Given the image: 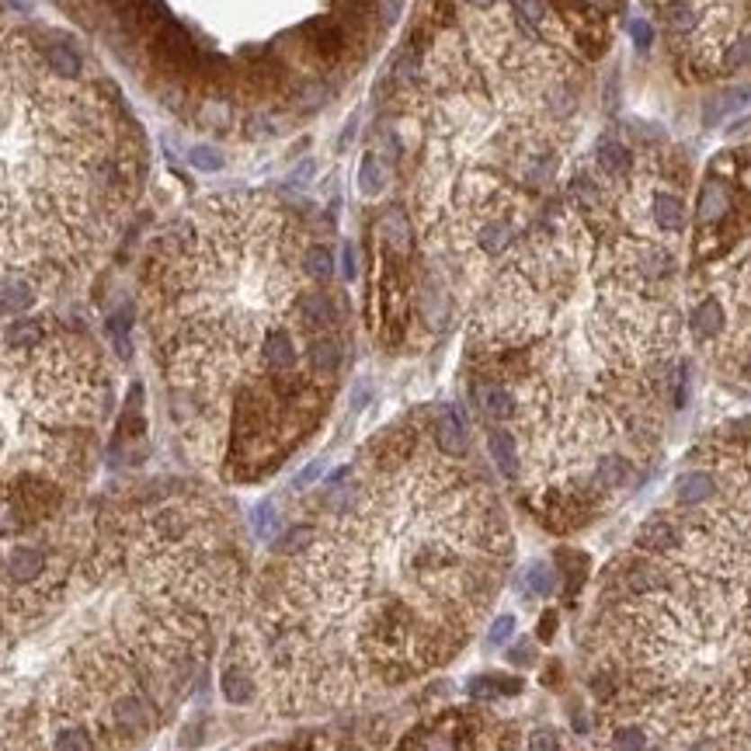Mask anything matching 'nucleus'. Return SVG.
Wrapping results in <instances>:
<instances>
[{
  "instance_id": "1",
  "label": "nucleus",
  "mask_w": 751,
  "mask_h": 751,
  "mask_svg": "<svg viewBox=\"0 0 751 751\" xmlns=\"http://www.w3.org/2000/svg\"><path fill=\"white\" fill-rule=\"evenodd\" d=\"M139 182V132L108 94L49 63H0V285L80 264Z\"/></svg>"
},
{
  "instance_id": "2",
  "label": "nucleus",
  "mask_w": 751,
  "mask_h": 751,
  "mask_svg": "<svg viewBox=\"0 0 751 751\" xmlns=\"http://www.w3.org/2000/svg\"><path fill=\"white\" fill-rule=\"evenodd\" d=\"M303 251L292 216L255 192L206 199L156 240L150 317L178 415L195 421L261 369L264 337L296 320Z\"/></svg>"
},
{
  "instance_id": "3",
  "label": "nucleus",
  "mask_w": 751,
  "mask_h": 751,
  "mask_svg": "<svg viewBox=\"0 0 751 751\" xmlns=\"http://www.w3.org/2000/svg\"><path fill=\"white\" fill-rule=\"evenodd\" d=\"M154 59L167 74H188L199 67V49L192 46V39L184 35L182 25L164 22L154 35Z\"/></svg>"
},
{
  "instance_id": "4",
  "label": "nucleus",
  "mask_w": 751,
  "mask_h": 751,
  "mask_svg": "<svg viewBox=\"0 0 751 751\" xmlns=\"http://www.w3.org/2000/svg\"><path fill=\"white\" fill-rule=\"evenodd\" d=\"M341 320L337 310V300L327 296L324 289H303V296L296 300V327L307 331V335H327Z\"/></svg>"
},
{
  "instance_id": "5",
  "label": "nucleus",
  "mask_w": 751,
  "mask_h": 751,
  "mask_svg": "<svg viewBox=\"0 0 751 751\" xmlns=\"http://www.w3.org/2000/svg\"><path fill=\"white\" fill-rule=\"evenodd\" d=\"M661 751H751V710L741 713L738 720L724 724L720 730H713L710 738H700V741H689V745L661 748Z\"/></svg>"
},
{
  "instance_id": "6",
  "label": "nucleus",
  "mask_w": 751,
  "mask_h": 751,
  "mask_svg": "<svg viewBox=\"0 0 751 751\" xmlns=\"http://www.w3.org/2000/svg\"><path fill=\"white\" fill-rule=\"evenodd\" d=\"M682 543V522L672 515H654L640 525V536H637V546L644 553H654V557H665V553H675Z\"/></svg>"
},
{
  "instance_id": "7",
  "label": "nucleus",
  "mask_w": 751,
  "mask_h": 751,
  "mask_svg": "<svg viewBox=\"0 0 751 751\" xmlns=\"http://www.w3.org/2000/svg\"><path fill=\"white\" fill-rule=\"evenodd\" d=\"M592 160H595V167L609 178V182H622V178H630V171H633V154L626 150L622 139L609 136V132L595 139Z\"/></svg>"
},
{
  "instance_id": "8",
  "label": "nucleus",
  "mask_w": 751,
  "mask_h": 751,
  "mask_svg": "<svg viewBox=\"0 0 751 751\" xmlns=\"http://www.w3.org/2000/svg\"><path fill=\"white\" fill-rule=\"evenodd\" d=\"M730 212H734L730 188L724 182H717V178H706V184L700 188V199H696V223L700 227H717V223H724Z\"/></svg>"
},
{
  "instance_id": "9",
  "label": "nucleus",
  "mask_w": 751,
  "mask_h": 751,
  "mask_svg": "<svg viewBox=\"0 0 751 751\" xmlns=\"http://www.w3.org/2000/svg\"><path fill=\"white\" fill-rule=\"evenodd\" d=\"M717 494V473L713 469H685L675 480V505L682 508H700Z\"/></svg>"
},
{
  "instance_id": "10",
  "label": "nucleus",
  "mask_w": 751,
  "mask_h": 751,
  "mask_svg": "<svg viewBox=\"0 0 751 751\" xmlns=\"http://www.w3.org/2000/svg\"><path fill=\"white\" fill-rule=\"evenodd\" d=\"M689 327H693V337L696 341H713L727 331V310L717 296H706L693 307V317H689Z\"/></svg>"
},
{
  "instance_id": "11",
  "label": "nucleus",
  "mask_w": 751,
  "mask_h": 751,
  "mask_svg": "<svg viewBox=\"0 0 751 751\" xmlns=\"http://www.w3.org/2000/svg\"><path fill=\"white\" fill-rule=\"evenodd\" d=\"M630 477H633V463H630L622 452H605L595 467H592L588 484H592L595 491H620V487L630 484Z\"/></svg>"
},
{
  "instance_id": "12",
  "label": "nucleus",
  "mask_w": 751,
  "mask_h": 751,
  "mask_svg": "<svg viewBox=\"0 0 751 751\" xmlns=\"http://www.w3.org/2000/svg\"><path fill=\"white\" fill-rule=\"evenodd\" d=\"M341 341L331 335H317L307 344V369H310L317 380H331L337 369H341Z\"/></svg>"
},
{
  "instance_id": "13",
  "label": "nucleus",
  "mask_w": 751,
  "mask_h": 751,
  "mask_svg": "<svg viewBox=\"0 0 751 751\" xmlns=\"http://www.w3.org/2000/svg\"><path fill=\"white\" fill-rule=\"evenodd\" d=\"M435 442L442 452L449 456H463L467 452V421L460 415V407H442L435 417Z\"/></svg>"
},
{
  "instance_id": "14",
  "label": "nucleus",
  "mask_w": 751,
  "mask_h": 751,
  "mask_svg": "<svg viewBox=\"0 0 751 751\" xmlns=\"http://www.w3.org/2000/svg\"><path fill=\"white\" fill-rule=\"evenodd\" d=\"M473 400H477V407L484 411L487 417H494V421H508V417H515V393L508 387H501V383H477L473 387Z\"/></svg>"
},
{
  "instance_id": "15",
  "label": "nucleus",
  "mask_w": 751,
  "mask_h": 751,
  "mask_svg": "<svg viewBox=\"0 0 751 751\" xmlns=\"http://www.w3.org/2000/svg\"><path fill=\"white\" fill-rule=\"evenodd\" d=\"M487 449H491V460L494 467L501 469V477H508V480H515L518 469H522V460H518V445L515 439L505 432V428H494L491 435H487Z\"/></svg>"
},
{
  "instance_id": "16",
  "label": "nucleus",
  "mask_w": 751,
  "mask_h": 751,
  "mask_svg": "<svg viewBox=\"0 0 751 751\" xmlns=\"http://www.w3.org/2000/svg\"><path fill=\"white\" fill-rule=\"evenodd\" d=\"M42 570H46V557H42L39 550H31V546H18V550L11 553V560H7V574H11L14 585H31V581H39Z\"/></svg>"
},
{
  "instance_id": "17",
  "label": "nucleus",
  "mask_w": 751,
  "mask_h": 751,
  "mask_svg": "<svg viewBox=\"0 0 751 751\" xmlns=\"http://www.w3.org/2000/svg\"><path fill=\"white\" fill-rule=\"evenodd\" d=\"M661 14H665L668 31H675V35H693L700 28V7L693 0H665Z\"/></svg>"
},
{
  "instance_id": "18",
  "label": "nucleus",
  "mask_w": 751,
  "mask_h": 751,
  "mask_svg": "<svg viewBox=\"0 0 751 751\" xmlns=\"http://www.w3.org/2000/svg\"><path fill=\"white\" fill-rule=\"evenodd\" d=\"M112 717H115V724L126 727V730H143V727H150V710H147V702L139 700V696H122V700L112 702Z\"/></svg>"
},
{
  "instance_id": "19",
  "label": "nucleus",
  "mask_w": 751,
  "mask_h": 751,
  "mask_svg": "<svg viewBox=\"0 0 751 751\" xmlns=\"http://www.w3.org/2000/svg\"><path fill=\"white\" fill-rule=\"evenodd\" d=\"M307 35H310L313 49L320 52V56H327V59H335L337 52L344 49V35H341V28L335 22H310Z\"/></svg>"
},
{
  "instance_id": "20",
  "label": "nucleus",
  "mask_w": 751,
  "mask_h": 751,
  "mask_svg": "<svg viewBox=\"0 0 751 751\" xmlns=\"http://www.w3.org/2000/svg\"><path fill=\"white\" fill-rule=\"evenodd\" d=\"M219 685H223V696L234 702V706H244V702L255 700V678L244 672V668H227L223 678H219Z\"/></svg>"
},
{
  "instance_id": "21",
  "label": "nucleus",
  "mask_w": 751,
  "mask_h": 751,
  "mask_svg": "<svg viewBox=\"0 0 751 751\" xmlns=\"http://www.w3.org/2000/svg\"><path fill=\"white\" fill-rule=\"evenodd\" d=\"M389 182V171L383 167V160L376 154H365L362 167H359V188H362L365 199H376Z\"/></svg>"
},
{
  "instance_id": "22",
  "label": "nucleus",
  "mask_w": 751,
  "mask_h": 751,
  "mask_svg": "<svg viewBox=\"0 0 751 751\" xmlns=\"http://www.w3.org/2000/svg\"><path fill=\"white\" fill-rule=\"evenodd\" d=\"M745 102H751V87H734V91H727V94H720V98H713V102L706 104V112H702V126H706V130H710V126H717V122H720V115L734 112V108H741Z\"/></svg>"
},
{
  "instance_id": "23",
  "label": "nucleus",
  "mask_w": 751,
  "mask_h": 751,
  "mask_svg": "<svg viewBox=\"0 0 751 751\" xmlns=\"http://www.w3.org/2000/svg\"><path fill=\"white\" fill-rule=\"evenodd\" d=\"M303 272H307V279H313V282H327L335 275V255L327 247H320V244H310L303 251Z\"/></svg>"
},
{
  "instance_id": "24",
  "label": "nucleus",
  "mask_w": 751,
  "mask_h": 751,
  "mask_svg": "<svg viewBox=\"0 0 751 751\" xmlns=\"http://www.w3.org/2000/svg\"><path fill=\"white\" fill-rule=\"evenodd\" d=\"M380 234H383V240H387L393 251H400V255L411 247V223H407L404 212H387L383 223H380Z\"/></svg>"
},
{
  "instance_id": "25",
  "label": "nucleus",
  "mask_w": 751,
  "mask_h": 751,
  "mask_svg": "<svg viewBox=\"0 0 751 751\" xmlns=\"http://www.w3.org/2000/svg\"><path fill=\"white\" fill-rule=\"evenodd\" d=\"M522 585L532 592V595H550L557 588V574L546 560H532L529 568L522 570Z\"/></svg>"
},
{
  "instance_id": "26",
  "label": "nucleus",
  "mask_w": 751,
  "mask_h": 751,
  "mask_svg": "<svg viewBox=\"0 0 751 751\" xmlns=\"http://www.w3.org/2000/svg\"><path fill=\"white\" fill-rule=\"evenodd\" d=\"M467 689L473 700H497L501 693H512L515 696L518 689H522V682L518 678H473Z\"/></svg>"
},
{
  "instance_id": "27",
  "label": "nucleus",
  "mask_w": 751,
  "mask_h": 751,
  "mask_svg": "<svg viewBox=\"0 0 751 751\" xmlns=\"http://www.w3.org/2000/svg\"><path fill=\"white\" fill-rule=\"evenodd\" d=\"M42 59L49 63L52 74H59V77H77L80 74V59L74 49H67V46H49V49L42 52Z\"/></svg>"
},
{
  "instance_id": "28",
  "label": "nucleus",
  "mask_w": 751,
  "mask_h": 751,
  "mask_svg": "<svg viewBox=\"0 0 751 751\" xmlns=\"http://www.w3.org/2000/svg\"><path fill=\"white\" fill-rule=\"evenodd\" d=\"M720 67H724L727 74L751 67V35H738L734 42H727L724 56H720Z\"/></svg>"
},
{
  "instance_id": "29",
  "label": "nucleus",
  "mask_w": 751,
  "mask_h": 751,
  "mask_svg": "<svg viewBox=\"0 0 751 751\" xmlns=\"http://www.w3.org/2000/svg\"><path fill=\"white\" fill-rule=\"evenodd\" d=\"M310 543H313L310 525H296V529H289L285 536L275 540V553H279V557H300Z\"/></svg>"
},
{
  "instance_id": "30",
  "label": "nucleus",
  "mask_w": 751,
  "mask_h": 751,
  "mask_svg": "<svg viewBox=\"0 0 751 751\" xmlns=\"http://www.w3.org/2000/svg\"><path fill=\"white\" fill-rule=\"evenodd\" d=\"M104 331H108V337H112V344H115L119 359H130L132 344H130V327H126V317H108V320H104Z\"/></svg>"
},
{
  "instance_id": "31",
  "label": "nucleus",
  "mask_w": 751,
  "mask_h": 751,
  "mask_svg": "<svg viewBox=\"0 0 751 751\" xmlns=\"http://www.w3.org/2000/svg\"><path fill=\"white\" fill-rule=\"evenodd\" d=\"M52 751H94L91 748V738L84 727H67L56 734V748Z\"/></svg>"
},
{
  "instance_id": "32",
  "label": "nucleus",
  "mask_w": 751,
  "mask_h": 751,
  "mask_svg": "<svg viewBox=\"0 0 751 751\" xmlns=\"http://www.w3.org/2000/svg\"><path fill=\"white\" fill-rule=\"evenodd\" d=\"M525 751H564V741L553 727H536L525 741Z\"/></svg>"
},
{
  "instance_id": "33",
  "label": "nucleus",
  "mask_w": 751,
  "mask_h": 751,
  "mask_svg": "<svg viewBox=\"0 0 751 751\" xmlns=\"http://www.w3.org/2000/svg\"><path fill=\"white\" fill-rule=\"evenodd\" d=\"M251 522H255V532L268 540V536L279 529V512H275V505H272V501L258 505V508H255V515H251Z\"/></svg>"
},
{
  "instance_id": "34",
  "label": "nucleus",
  "mask_w": 751,
  "mask_h": 751,
  "mask_svg": "<svg viewBox=\"0 0 751 751\" xmlns=\"http://www.w3.org/2000/svg\"><path fill=\"white\" fill-rule=\"evenodd\" d=\"M192 164L195 167H202V171H219L223 167V156H219V150H212V147H192Z\"/></svg>"
},
{
  "instance_id": "35",
  "label": "nucleus",
  "mask_w": 751,
  "mask_h": 751,
  "mask_svg": "<svg viewBox=\"0 0 751 751\" xmlns=\"http://www.w3.org/2000/svg\"><path fill=\"white\" fill-rule=\"evenodd\" d=\"M512 633H515V616H508V612H505V616H497V620L491 622V630H487V644L497 648V644H505Z\"/></svg>"
},
{
  "instance_id": "36",
  "label": "nucleus",
  "mask_w": 751,
  "mask_h": 751,
  "mask_svg": "<svg viewBox=\"0 0 751 751\" xmlns=\"http://www.w3.org/2000/svg\"><path fill=\"white\" fill-rule=\"evenodd\" d=\"M630 35H633V42H637L640 49H650V42H654V28H650V22H644V18L630 22Z\"/></svg>"
},
{
  "instance_id": "37",
  "label": "nucleus",
  "mask_w": 751,
  "mask_h": 751,
  "mask_svg": "<svg viewBox=\"0 0 751 751\" xmlns=\"http://www.w3.org/2000/svg\"><path fill=\"white\" fill-rule=\"evenodd\" d=\"M355 275H359V261H355V247H352V244H344V247H341V279H344V282H352Z\"/></svg>"
},
{
  "instance_id": "38",
  "label": "nucleus",
  "mask_w": 751,
  "mask_h": 751,
  "mask_svg": "<svg viewBox=\"0 0 751 751\" xmlns=\"http://www.w3.org/2000/svg\"><path fill=\"white\" fill-rule=\"evenodd\" d=\"M320 469H324V463H310V467H307V469H303V473H300V477H296V484H292V487H296V491H303V487H310L313 480L320 477Z\"/></svg>"
},
{
  "instance_id": "39",
  "label": "nucleus",
  "mask_w": 751,
  "mask_h": 751,
  "mask_svg": "<svg viewBox=\"0 0 751 751\" xmlns=\"http://www.w3.org/2000/svg\"><path fill=\"white\" fill-rule=\"evenodd\" d=\"M585 4H588V11L609 14V11H616V4H620V0H585Z\"/></svg>"
},
{
  "instance_id": "40",
  "label": "nucleus",
  "mask_w": 751,
  "mask_h": 751,
  "mask_svg": "<svg viewBox=\"0 0 751 751\" xmlns=\"http://www.w3.org/2000/svg\"><path fill=\"white\" fill-rule=\"evenodd\" d=\"M529 657H532V648H515V650H512V661H515V665L529 661Z\"/></svg>"
},
{
  "instance_id": "41",
  "label": "nucleus",
  "mask_w": 751,
  "mask_h": 751,
  "mask_svg": "<svg viewBox=\"0 0 751 751\" xmlns=\"http://www.w3.org/2000/svg\"><path fill=\"white\" fill-rule=\"evenodd\" d=\"M553 622H557V616H553V612H546L543 626H540V637H550V633H553Z\"/></svg>"
},
{
  "instance_id": "42",
  "label": "nucleus",
  "mask_w": 751,
  "mask_h": 751,
  "mask_svg": "<svg viewBox=\"0 0 751 751\" xmlns=\"http://www.w3.org/2000/svg\"><path fill=\"white\" fill-rule=\"evenodd\" d=\"M467 4L469 7H477V11H491L497 0H467Z\"/></svg>"
},
{
  "instance_id": "43",
  "label": "nucleus",
  "mask_w": 751,
  "mask_h": 751,
  "mask_svg": "<svg viewBox=\"0 0 751 751\" xmlns=\"http://www.w3.org/2000/svg\"><path fill=\"white\" fill-rule=\"evenodd\" d=\"M0 313H4V303H0Z\"/></svg>"
}]
</instances>
